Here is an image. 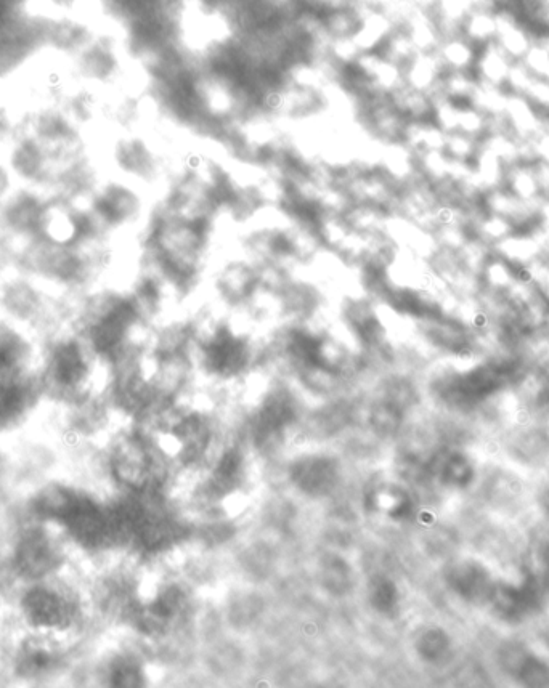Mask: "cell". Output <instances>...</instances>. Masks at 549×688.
I'll list each match as a JSON object with an SVG mask.
<instances>
[{
  "mask_svg": "<svg viewBox=\"0 0 549 688\" xmlns=\"http://www.w3.org/2000/svg\"><path fill=\"white\" fill-rule=\"evenodd\" d=\"M286 478L304 498L322 501L331 498L341 488L344 474L341 461L334 454L307 451L289 462Z\"/></svg>",
  "mask_w": 549,
  "mask_h": 688,
  "instance_id": "6da1fadb",
  "label": "cell"
},
{
  "mask_svg": "<svg viewBox=\"0 0 549 688\" xmlns=\"http://www.w3.org/2000/svg\"><path fill=\"white\" fill-rule=\"evenodd\" d=\"M248 482V454L241 446L230 445L214 456L201 488L209 502H220L240 493Z\"/></svg>",
  "mask_w": 549,
  "mask_h": 688,
  "instance_id": "7a4b0ae2",
  "label": "cell"
},
{
  "mask_svg": "<svg viewBox=\"0 0 549 688\" xmlns=\"http://www.w3.org/2000/svg\"><path fill=\"white\" fill-rule=\"evenodd\" d=\"M366 599L378 615H389L397 607V587L384 575L373 576L366 586Z\"/></svg>",
  "mask_w": 549,
  "mask_h": 688,
  "instance_id": "3957f363",
  "label": "cell"
},
{
  "mask_svg": "<svg viewBox=\"0 0 549 688\" xmlns=\"http://www.w3.org/2000/svg\"><path fill=\"white\" fill-rule=\"evenodd\" d=\"M322 579L325 587H330L333 592H346L350 584L349 565L342 562L341 559L328 560L323 565Z\"/></svg>",
  "mask_w": 549,
  "mask_h": 688,
  "instance_id": "277c9868",
  "label": "cell"
}]
</instances>
